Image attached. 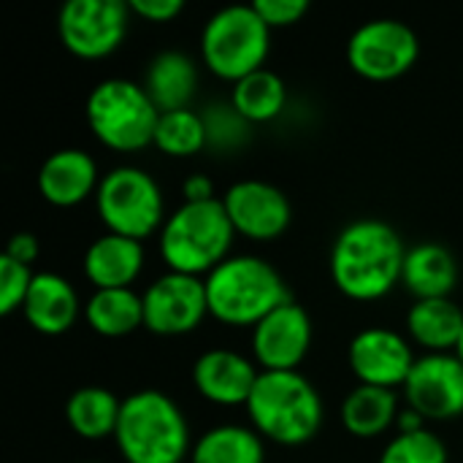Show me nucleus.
Returning a JSON list of instances; mask_svg holds the SVG:
<instances>
[{
	"instance_id": "1",
	"label": "nucleus",
	"mask_w": 463,
	"mask_h": 463,
	"mask_svg": "<svg viewBox=\"0 0 463 463\" xmlns=\"http://www.w3.org/2000/svg\"><path fill=\"white\" fill-rule=\"evenodd\" d=\"M407 247L399 231L374 217L355 220L339 231L331 247V279L353 301H377L402 282Z\"/></svg>"
},
{
	"instance_id": "2",
	"label": "nucleus",
	"mask_w": 463,
	"mask_h": 463,
	"mask_svg": "<svg viewBox=\"0 0 463 463\" xmlns=\"http://www.w3.org/2000/svg\"><path fill=\"white\" fill-rule=\"evenodd\" d=\"M114 442L125 463H182L193 453L184 412L157 388L122 399Z\"/></svg>"
},
{
	"instance_id": "3",
	"label": "nucleus",
	"mask_w": 463,
	"mask_h": 463,
	"mask_svg": "<svg viewBox=\"0 0 463 463\" xmlns=\"http://www.w3.org/2000/svg\"><path fill=\"white\" fill-rule=\"evenodd\" d=\"M247 415L252 429L285 448L307 445L323 426V399L301 372H260Z\"/></svg>"
},
{
	"instance_id": "4",
	"label": "nucleus",
	"mask_w": 463,
	"mask_h": 463,
	"mask_svg": "<svg viewBox=\"0 0 463 463\" xmlns=\"http://www.w3.org/2000/svg\"><path fill=\"white\" fill-rule=\"evenodd\" d=\"M203 282L209 315L236 328H255L266 315L290 301L282 274L258 255H231Z\"/></svg>"
},
{
	"instance_id": "5",
	"label": "nucleus",
	"mask_w": 463,
	"mask_h": 463,
	"mask_svg": "<svg viewBox=\"0 0 463 463\" xmlns=\"http://www.w3.org/2000/svg\"><path fill=\"white\" fill-rule=\"evenodd\" d=\"M233 225L220 198L190 203L184 201L160 228V258L168 271L209 277L222 260L231 258Z\"/></svg>"
},
{
	"instance_id": "6",
	"label": "nucleus",
	"mask_w": 463,
	"mask_h": 463,
	"mask_svg": "<svg viewBox=\"0 0 463 463\" xmlns=\"http://www.w3.org/2000/svg\"><path fill=\"white\" fill-rule=\"evenodd\" d=\"M84 117L92 136L114 152H141L155 144L160 111L144 84L130 79L98 81L84 103Z\"/></svg>"
},
{
	"instance_id": "7",
	"label": "nucleus",
	"mask_w": 463,
	"mask_h": 463,
	"mask_svg": "<svg viewBox=\"0 0 463 463\" xmlns=\"http://www.w3.org/2000/svg\"><path fill=\"white\" fill-rule=\"evenodd\" d=\"M271 49V27L260 19L255 5H225L209 16L201 33L203 65L225 79L239 81L263 68Z\"/></svg>"
},
{
	"instance_id": "8",
	"label": "nucleus",
	"mask_w": 463,
	"mask_h": 463,
	"mask_svg": "<svg viewBox=\"0 0 463 463\" xmlns=\"http://www.w3.org/2000/svg\"><path fill=\"white\" fill-rule=\"evenodd\" d=\"M95 212L106 233L128 236L136 241L149 239L165 222V201L160 184L136 165H117L100 176L95 193Z\"/></svg>"
},
{
	"instance_id": "9",
	"label": "nucleus",
	"mask_w": 463,
	"mask_h": 463,
	"mask_svg": "<svg viewBox=\"0 0 463 463\" xmlns=\"http://www.w3.org/2000/svg\"><path fill=\"white\" fill-rule=\"evenodd\" d=\"M420 54L418 33L402 19H369L347 41L350 68L369 81L404 76Z\"/></svg>"
},
{
	"instance_id": "10",
	"label": "nucleus",
	"mask_w": 463,
	"mask_h": 463,
	"mask_svg": "<svg viewBox=\"0 0 463 463\" xmlns=\"http://www.w3.org/2000/svg\"><path fill=\"white\" fill-rule=\"evenodd\" d=\"M130 5L122 0H71L57 14L62 46L79 60H103L128 35Z\"/></svg>"
},
{
	"instance_id": "11",
	"label": "nucleus",
	"mask_w": 463,
	"mask_h": 463,
	"mask_svg": "<svg viewBox=\"0 0 463 463\" xmlns=\"http://www.w3.org/2000/svg\"><path fill=\"white\" fill-rule=\"evenodd\" d=\"M144 328L157 336L193 334L209 315L206 282L201 277L165 271L144 290Z\"/></svg>"
},
{
	"instance_id": "12",
	"label": "nucleus",
	"mask_w": 463,
	"mask_h": 463,
	"mask_svg": "<svg viewBox=\"0 0 463 463\" xmlns=\"http://www.w3.org/2000/svg\"><path fill=\"white\" fill-rule=\"evenodd\" d=\"M404 402L423 420H453L463 415V364L456 353H426L415 361Z\"/></svg>"
},
{
	"instance_id": "13",
	"label": "nucleus",
	"mask_w": 463,
	"mask_h": 463,
	"mask_svg": "<svg viewBox=\"0 0 463 463\" xmlns=\"http://www.w3.org/2000/svg\"><path fill=\"white\" fill-rule=\"evenodd\" d=\"M250 345L260 372H298L312 347V317L290 298L252 328Z\"/></svg>"
},
{
	"instance_id": "14",
	"label": "nucleus",
	"mask_w": 463,
	"mask_h": 463,
	"mask_svg": "<svg viewBox=\"0 0 463 463\" xmlns=\"http://www.w3.org/2000/svg\"><path fill=\"white\" fill-rule=\"evenodd\" d=\"M220 201L228 212L233 231L252 241L279 239L293 220L288 195L260 179H241L231 184Z\"/></svg>"
},
{
	"instance_id": "15",
	"label": "nucleus",
	"mask_w": 463,
	"mask_h": 463,
	"mask_svg": "<svg viewBox=\"0 0 463 463\" xmlns=\"http://www.w3.org/2000/svg\"><path fill=\"white\" fill-rule=\"evenodd\" d=\"M347 361L350 369L358 380V385H377V388H404L412 366H415V353L410 339L391 328H364L353 336L347 347Z\"/></svg>"
},
{
	"instance_id": "16",
	"label": "nucleus",
	"mask_w": 463,
	"mask_h": 463,
	"mask_svg": "<svg viewBox=\"0 0 463 463\" xmlns=\"http://www.w3.org/2000/svg\"><path fill=\"white\" fill-rule=\"evenodd\" d=\"M258 377L260 369L252 358L225 347L206 350L193 364L195 391L217 407H247Z\"/></svg>"
},
{
	"instance_id": "17",
	"label": "nucleus",
	"mask_w": 463,
	"mask_h": 463,
	"mask_svg": "<svg viewBox=\"0 0 463 463\" xmlns=\"http://www.w3.org/2000/svg\"><path fill=\"white\" fill-rule=\"evenodd\" d=\"M100 176L90 152L68 146L52 152L38 168V193L57 209H71L98 193Z\"/></svg>"
},
{
	"instance_id": "18",
	"label": "nucleus",
	"mask_w": 463,
	"mask_h": 463,
	"mask_svg": "<svg viewBox=\"0 0 463 463\" xmlns=\"http://www.w3.org/2000/svg\"><path fill=\"white\" fill-rule=\"evenodd\" d=\"M22 315L33 331L43 336H60L71 331L79 317V296L65 277L54 271H38L22 304Z\"/></svg>"
},
{
	"instance_id": "19",
	"label": "nucleus",
	"mask_w": 463,
	"mask_h": 463,
	"mask_svg": "<svg viewBox=\"0 0 463 463\" xmlns=\"http://www.w3.org/2000/svg\"><path fill=\"white\" fill-rule=\"evenodd\" d=\"M81 266L95 290L130 288L144 269V244L128 236L103 233L87 247Z\"/></svg>"
},
{
	"instance_id": "20",
	"label": "nucleus",
	"mask_w": 463,
	"mask_h": 463,
	"mask_svg": "<svg viewBox=\"0 0 463 463\" xmlns=\"http://www.w3.org/2000/svg\"><path fill=\"white\" fill-rule=\"evenodd\" d=\"M402 285L410 296H415V301L450 298L458 285V263L445 244L420 241L407 250Z\"/></svg>"
},
{
	"instance_id": "21",
	"label": "nucleus",
	"mask_w": 463,
	"mask_h": 463,
	"mask_svg": "<svg viewBox=\"0 0 463 463\" xmlns=\"http://www.w3.org/2000/svg\"><path fill=\"white\" fill-rule=\"evenodd\" d=\"M144 90L149 92L157 111L190 109L198 90V65L179 49L160 52L149 60L144 73Z\"/></svg>"
},
{
	"instance_id": "22",
	"label": "nucleus",
	"mask_w": 463,
	"mask_h": 463,
	"mask_svg": "<svg viewBox=\"0 0 463 463\" xmlns=\"http://www.w3.org/2000/svg\"><path fill=\"white\" fill-rule=\"evenodd\" d=\"M399 412V393L377 385H355L339 407L342 426L355 439L383 437L396 426Z\"/></svg>"
},
{
	"instance_id": "23",
	"label": "nucleus",
	"mask_w": 463,
	"mask_h": 463,
	"mask_svg": "<svg viewBox=\"0 0 463 463\" xmlns=\"http://www.w3.org/2000/svg\"><path fill=\"white\" fill-rule=\"evenodd\" d=\"M407 334L426 353H456L463 336V309L453 298L415 301L407 312Z\"/></svg>"
},
{
	"instance_id": "24",
	"label": "nucleus",
	"mask_w": 463,
	"mask_h": 463,
	"mask_svg": "<svg viewBox=\"0 0 463 463\" xmlns=\"http://www.w3.org/2000/svg\"><path fill=\"white\" fill-rule=\"evenodd\" d=\"M122 402L100 385H84L73 391L65 402V420L71 431L87 442L114 437Z\"/></svg>"
},
{
	"instance_id": "25",
	"label": "nucleus",
	"mask_w": 463,
	"mask_h": 463,
	"mask_svg": "<svg viewBox=\"0 0 463 463\" xmlns=\"http://www.w3.org/2000/svg\"><path fill=\"white\" fill-rule=\"evenodd\" d=\"M84 317L95 334L106 339H122L144 326V298L130 288L95 290L84 307Z\"/></svg>"
},
{
	"instance_id": "26",
	"label": "nucleus",
	"mask_w": 463,
	"mask_h": 463,
	"mask_svg": "<svg viewBox=\"0 0 463 463\" xmlns=\"http://www.w3.org/2000/svg\"><path fill=\"white\" fill-rule=\"evenodd\" d=\"M263 437L252 426L222 423L198 437L190 463H263Z\"/></svg>"
},
{
	"instance_id": "27",
	"label": "nucleus",
	"mask_w": 463,
	"mask_h": 463,
	"mask_svg": "<svg viewBox=\"0 0 463 463\" xmlns=\"http://www.w3.org/2000/svg\"><path fill=\"white\" fill-rule=\"evenodd\" d=\"M288 103V90L279 73L260 68L233 84L231 106L244 122H271L282 114Z\"/></svg>"
},
{
	"instance_id": "28",
	"label": "nucleus",
	"mask_w": 463,
	"mask_h": 463,
	"mask_svg": "<svg viewBox=\"0 0 463 463\" xmlns=\"http://www.w3.org/2000/svg\"><path fill=\"white\" fill-rule=\"evenodd\" d=\"M209 144V130L203 114L195 109L163 111L155 130V146L168 157H193Z\"/></svg>"
},
{
	"instance_id": "29",
	"label": "nucleus",
	"mask_w": 463,
	"mask_h": 463,
	"mask_svg": "<svg viewBox=\"0 0 463 463\" xmlns=\"http://www.w3.org/2000/svg\"><path fill=\"white\" fill-rule=\"evenodd\" d=\"M377 463H448V448L429 429L396 431V437L383 448Z\"/></svg>"
},
{
	"instance_id": "30",
	"label": "nucleus",
	"mask_w": 463,
	"mask_h": 463,
	"mask_svg": "<svg viewBox=\"0 0 463 463\" xmlns=\"http://www.w3.org/2000/svg\"><path fill=\"white\" fill-rule=\"evenodd\" d=\"M33 271L24 263H16L14 258H0V315H11L22 309L27 290L33 285Z\"/></svg>"
},
{
	"instance_id": "31",
	"label": "nucleus",
	"mask_w": 463,
	"mask_h": 463,
	"mask_svg": "<svg viewBox=\"0 0 463 463\" xmlns=\"http://www.w3.org/2000/svg\"><path fill=\"white\" fill-rule=\"evenodd\" d=\"M252 5L271 30L274 27H290V24L301 22L309 11L307 0H255Z\"/></svg>"
},
{
	"instance_id": "32",
	"label": "nucleus",
	"mask_w": 463,
	"mask_h": 463,
	"mask_svg": "<svg viewBox=\"0 0 463 463\" xmlns=\"http://www.w3.org/2000/svg\"><path fill=\"white\" fill-rule=\"evenodd\" d=\"M130 14L146 22H171L184 11L182 0H130Z\"/></svg>"
},
{
	"instance_id": "33",
	"label": "nucleus",
	"mask_w": 463,
	"mask_h": 463,
	"mask_svg": "<svg viewBox=\"0 0 463 463\" xmlns=\"http://www.w3.org/2000/svg\"><path fill=\"white\" fill-rule=\"evenodd\" d=\"M3 255L14 258L16 263L30 266V263H35V260H38V255H41V241H38V236H35V233H30V231H19V233H14V236L8 239V247H5V252H3Z\"/></svg>"
},
{
	"instance_id": "34",
	"label": "nucleus",
	"mask_w": 463,
	"mask_h": 463,
	"mask_svg": "<svg viewBox=\"0 0 463 463\" xmlns=\"http://www.w3.org/2000/svg\"><path fill=\"white\" fill-rule=\"evenodd\" d=\"M182 195L190 203H201V201H214V182L206 174H190L182 184Z\"/></svg>"
},
{
	"instance_id": "35",
	"label": "nucleus",
	"mask_w": 463,
	"mask_h": 463,
	"mask_svg": "<svg viewBox=\"0 0 463 463\" xmlns=\"http://www.w3.org/2000/svg\"><path fill=\"white\" fill-rule=\"evenodd\" d=\"M456 355H458V361L463 364V336H461V342H458V347H456Z\"/></svg>"
}]
</instances>
